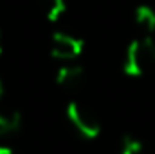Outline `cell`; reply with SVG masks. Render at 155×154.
<instances>
[{"instance_id":"cell-1","label":"cell","mask_w":155,"mask_h":154,"mask_svg":"<svg viewBox=\"0 0 155 154\" xmlns=\"http://www.w3.org/2000/svg\"><path fill=\"white\" fill-rule=\"evenodd\" d=\"M155 67V40L152 37H139L126 49L123 71L128 76H143Z\"/></svg>"},{"instance_id":"cell-2","label":"cell","mask_w":155,"mask_h":154,"mask_svg":"<svg viewBox=\"0 0 155 154\" xmlns=\"http://www.w3.org/2000/svg\"><path fill=\"white\" fill-rule=\"evenodd\" d=\"M67 118L72 123V127L79 132V136L87 140H94L101 132V121L97 114L83 102L72 100L67 105Z\"/></svg>"},{"instance_id":"cell-3","label":"cell","mask_w":155,"mask_h":154,"mask_svg":"<svg viewBox=\"0 0 155 154\" xmlns=\"http://www.w3.org/2000/svg\"><path fill=\"white\" fill-rule=\"evenodd\" d=\"M49 51H51V56L60 62H74L83 53V40L78 38L72 33L56 31L51 37Z\"/></svg>"},{"instance_id":"cell-4","label":"cell","mask_w":155,"mask_h":154,"mask_svg":"<svg viewBox=\"0 0 155 154\" xmlns=\"http://www.w3.org/2000/svg\"><path fill=\"white\" fill-rule=\"evenodd\" d=\"M83 78H85V71L76 62H63V65H60V69L56 71V83L65 89L78 87L83 82Z\"/></svg>"},{"instance_id":"cell-5","label":"cell","mask_w":155,"mask_h":154,"mask_svg":"<svg viewBox=\"0 0 155 154\" xmlns=\"http://www.w3.org/2000/svg\"><path fill=\"white\" fill-rule=\"evenodd\" d=\"M135 27L139 29L141 37H152L155 33V9L150 5H137L134 13Z\"/></svg>"},{"instance_id":"cell-6","label":"cell","mask_w":155,"mask_h":154,"mask_svg":"<svg viewBox=\"0 0 155 154\" xmlns=\"http://www.w3.org/2000/svg\"><path fill=\"white\" fill-rule=\"evenodd\" d=\"M22 125V116L20 113H0V138H5L13 132H16Z\"/></svg>"},{"instance_id":"cell-7","label":"cell","mask_w":155,"mask_h":154,"mask_svg":"<svg viewBox=\"0 0 155 154\" xmlns=\"http://www.w3.org/2000/svg\"><path fill=\"white\" fill-rule=\"evenodd\" d=\"M45 11L47 20L56 22L61 18V15L67 11V0H40Z\"/></svg>"},{"instance_id":"cell-8","label":"cell","mask_w":155,"mask_h":154,"mask_svg":"<svg viewBox=\"0 0 155 154\" xmlns=\"http://www.w3.org/2000/svg\"><path fill=\"white\" fill-rule=\"evenodd\" d=\"M121 154H146L143 143L137 140V138H124L123 140V147H121Z\"/></svg>"},{"instance_id":"cell-9","label":"cell","mask_w":155,"mask_h":154,"mask_svg":"<svg viewBox=\"0 0 155 154\" xmlns=\"http://www.w3.org/2000/svg\"><path fill=\"white\" fill-rule=\"evenodd\" d=\"M0 154H16V152L7 145H0Z\"/></svg>"},{"instance_id":"cell-10","label":"cell","mask_w":155,"mask_h":154,"mask_svg":"<svg viewBox=\"0 0 155 154\" xmlns=\"http://www.w3.org/2000/svg\"><path fill=\"white\" fill-rule=\"evenodd\" d=\"M0 98H2V80H0Z\"/></svg>"},{"instance_id":"cell-11","label":"cell","mask_w":155,"mask_h":154,"mask_svg":"<svg viewBox=\"0 0 155 154\" xmlns=\"http://www.w3.org/2000/svg\"><path fill=\"white\" fill-rule=\"evenodd\" d=\"M0 56H2V45H0Z\"/></svg>"}]
</instances>
